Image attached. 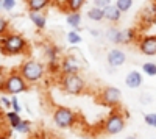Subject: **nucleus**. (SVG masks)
Instances as JSON below:
<instances>
[{
    "label": "nucleus",
    "mask_w": 156,
    "mask_h": 139,
    "mask_svg": "<svg viewBox=\"0 0 156 139\" xmlns=\"http://www.w3.org/2000/svg\"><path fill=\"white\" fill-rule=\"evenodd\" d=\"M28 47L27 39L17 33H8L0 37V52L6 56H14L23 53Z\"/></svg>",
    "instance_id": "1"
},
{
    "label": "nucleus",
    "mask_w": 156,
    "mask_h": 139,
    "mask_svg": "<svg viewBox=\"0 0 156 139\" xmlns=\"http://www.w3.org/2000/svg\"><path fill=\"white\" fill-rule=\"evenodd\" d=\"M19 72L22 73V77L27 80V83L31 84V83H37L39 80L44 78V75H45V66L42 64L41 61L28 59V61L22 62V66L19 67Z\"/></svg>",
    "instance_id": "2"
},
{
    "label": "nucleus",
    "mask_w": 156,
    "mask_h": 139,
    "mask_svg": "<svg viewBox=\"0 0 156 139\" xmlns=\"http://www.w3.org/2000/svg\"><path fill=\"white\" fill-rule=\"evenodd\" d=\"M61 86H62V89H64L66 94L80 95L84 91L86 83H84V78L80 73H70V75H62Z\"/></svg>",
    "instance_id": "3"
},
{
    "label": "nucleus",
    "mask_w": 156,
    "mask_h": 139,
    "mask_svg": "<svg viewBox=\"0 0 156 139\" xmlns=\"http://www.w3.org/2000/svg\"><path fill=\"white\" fill-rule=\"evenodd\" d=\"M28 89V83L22 77L20 72H11L6 77L5 83V92L9 95H17L20 92H25Z\"/></svg>",
    "instance_id": "4"
},
{
    "label": "nucleus",
    "mask_w": 156,
    "mask_h": 139,
    "mask_svg": "<svg viewBox=\"0 0 156 139\" xmlns=\"http://www.w3.org/2000/svg\"><path fill=\"white\" fill-rule=\"evenodd\" d=\"M76 122V114L67 106H58L53 111V123L58 128H70Z\"/></svg>",
    "instance_id": "5"
},
{
    "label": "nucleus",
    "mask_w": 156,
    "mask_h": 139,
    "mask_svg": "<svg viewBox=\"0 0 156 139\" xmlns=\"http://www.w3.org/2000/svg\"><path fill=\"white\" fill-rule=\"evenodd\" d=\"M103 130H105L106 134H111V136L120 134L125 130V119H123V116L120 114L119 111H112L111 114L108 116V119L105 120Z\"/></svg>",
    "instance_id": "6"
},
{
    "label": "nucleus",
    "mask_w": 156,
    "mask_h": 139,
    "mask_svg": "<svg viewBox=\"0 0 156 139\" xmlns=\"http://www.w3.org/2000/svg\"><path fill=\"white\" fill-rule=\"evenodd\" d=\"M100 98H101V103L103 105L112 108L115 105H119L120 98H122V92H120L119 87H115V86H106L105 89L101 91Z\"/></svg>",
    "instance_id": "7"
},
{
    "label": "nucleus",
    "mask_w": 156,
    "mask_h": 139,
    "mask_svg": "<svg viewBox=\"0 0 156 139\" xmlns=\"http://www.w3.org/2000/svg\"><path fill=\"white\" fill-rule=\"evenodd\" d=\"M137 47L142 55L154 56L156 55V34H145V36L139 37Z\"/></svg>",
    "instance_id": "8"
},
{
    "label": "nucleus",
    "mask_w": 156,
    "mask_h": 139,
    "mask_svg": "<svg viewBox=\"0 0 156 139\" xmlns=\"http://www.w3.org/2000/svg\"><path fill=\"white\" fill-rule=\"evenodd\" d=\"M80 62L73 55H67L64 56L59 62V72L62 75H70V73H80Z\"/></svg>",
    "instance_id": "9"
},
{
    "label": "nucleus",
    "mask_w": 156,
    "mask_h": 139,
    "mask_svg": "<svg viewBox=\"0 0 156 139\" xmlns=\"http://www.w3.org/2000/svg\"><path fill=\"white\" fill-rule=\"evenodd\" d=\"M125 61H126V55L120 48H111L106 53V62L109 67H120L125 64Z\"/></svg>",
    "instance_id": "10"
},
{
    "label": "nucleus",
    "mask_w": 156,
    "mask_h": 139,
    "mask_svg": "<svg viewBox=\"0 0 156 139\" xmlns=\"http://www.w3.org/2000/svg\"><path fill=\"white\" fill-rule=\"evenodd\" d=\"M140 22L144 25H151L156 22V0L147 3L140 11Z\"/></svg>",
    "instance_id": "11"
},
{
    "label": "nucleus",
    "mask_w": 156,
    "mask_h": 139,
    "mask_svg": "<svg viewBox=\"0 0 156 139\" xmlns=\"http://www.w3.org/2000/svg\"><path fill=\"white\" fill-rule=\"evenodd\" d=\"M45 58H47V62H48V66L50 67H58L59 69V55H61V52H59V48L58 47H55V45H50V47H47L45 48Z\"/></svg>",
    "instance_id": "12"
},
{
    "label": "nucleus",
    "mask_w": 156,
    "mask_h": 139,
    "mask_svg": "<svg viewBox=\"0 0 156 139\" xmlns=\"http://www.w3.org/2000/svg\"><path fill=\"white\" fill-rule=\"evenodd\" d=\"M144 83V78H142V73L137 72V70H131L126 73L125 77V84L129 87V89H137V87L142 86Z\"/></svg>",
    "instance_id": "13"
},
{
    "label": "nucleus",
    "mask_w": 156,
    "mask_h": 139,
    "mask_svg": "<svg viewBox=\"0 0 156 139\" xmlns=\"http://www.w3.org/2000/svg\"><path fill=\"white\" fill-rule=\"evenodd\" d=\"M28 17L33 22V25L37 30H44L47 25V17L44 16L42 11H28Z\"/></svg>",
    "instance_id": "14"
},
{
    "label": "nucleus",
    "mask_w": 156,
    "mask_h": 139,
    "mask_svg": "<svg viewBox=\"0 0 156 139\" xmlns=\"http://www.w3.org/2000/svg\"><path fill=\"white\" fill-rule=\"evenodd\" d=\"M103 12H105V20H108L111 23H117L120 20V17H122V11L117 8L115 5L106 6L105 9H103Z\"/></svg>",
    "instance_id": "15"
},
{
    "label": "nucleus",
    "mask_w": 156,
    "mask_h": 139,
    "mask_svg": "<svg viewBox=\"0 0 156 139\" xmlns=\"http://www.w3.org/2000/svg\"><path fill=\"white\" fill-rule=\"evenodd\" d=\"M106 39L112 44H125V37H123V30H119L115 27H111L106 30Z\"/></svg>",
    "instance_id": "16"
},
{
    "label": "nucleus",
    "mask_w": 156,
    "mask_h": 139,
    "mask_svg": "<svg viewBox=\"0 0 156 139\" xmlns=\"http://www.w3.org/2000/svg\"><path fill=\"white\" fill-rule=\"evenodd\" d=\"M25 2L28 11H44L51 3V0H25Z\"/></svg>",
    "instance_id": "17"
},
{
    "label": "nucleus",
    "mask_w": 156,
    "mask_h": 139,
    "mask_svg": "<svg viewBox=\"0 0 156 139\" xmlns=\"http://www.w3.org/2000/svg\"><path fill=\"white\" fill-rule=\"evenodd\" d=\"M66 22L70 25V27L76 31H80V25H81V14L80 11H75V12H69L67 17H66Z\"/></svg>",
    "instance_id": "18"
},
{
    "label": "nucleus",
    "mask_w": 156,
    "mask_h": 139,
    "mask_svg": "<svg viewBox=\"0 0 156 139\" xmlns=\"http://www.w3.org/2000/svg\"><path fill=\"white\" fill-rule=\"evenodd\" d=\"M87 19L92 22H101V20H105V12L98 6H92L87 9Z\"/></svg>",
    "instance_id": "19"
},
{
    "label": "nucleus",
    "mask_w": 156,
    "mask_h": 139,
    "mask_svg": "<svg viewBox=\"0 0 156 139\" xmlns=\"http://www.w3.org/2000/svg\"><path fill=\"white\" fill-rule=\"evenodd\" d=\"M5 119H6V122H8V125H9L11 128H16L17 125L23 120V119L20 117V112H16V111H12V109L6 112Z\"/></svg>",
    "instance_id": "20"
},
{
    "label": "nucleus",
    "mask_w": 156,
    "mask_h": 139,
    "mask_svg": "<svg viewBox=\"0 0 156 139\" xmlns=\"http://www.w3.org/2000/svg\"><path fill=\"white\" fill-rule=\"evenodd\" d=\"M86 3V0H66L64 5H66V9L69 12H75V11H80Z\"/></svg>",
    "instance_id": "21"
},
{
    "label": "nucleus",
    "mask_w": 156,
    "mask_h": 139,
    "mask_svg": "<svg viewBox=\"0 0 156 139\" xmlns=\"http://www.w3.org/2000/svg\"><path fill=\"white\" fill-rule=\"evenodd\" d=\"M142 72L148 77H156V62H151V61H147L142 64Z\"/></svg>",
    "instance_id": "22"
},
{
    "label": "nucleus",
    "mask_w": 156,
    "mask_h": 139,
    "mask_svg": "<svg viewBox=\"0 0 156 139\" xmlns=\"http://www.w3.org/2000/svg\"><path fill=\"white\" fill-rule=\"evenodd\" d=\"M81 41H83V37L80 36V33L76 30H72L67 33V42L70 45H78V44H81Z\"/></svg>",
    "instance_id": "23"
},
{
    "label": "nucleus",
    "mask_w": 156,
    "mask_h": 139,
    "mask_svg": "<svg viewBox=\"0 0 156 139\" xmlns=\"http://www.w3.org/2000/svg\"><path fill=\"white\" fill-rule=\"evenodd\" d=\"M114 5L119 8L122 12H128L129 9H131V6H133V0H115Z\"/></svg>",
    "instance_id": "24"
},
{
    "label": "nucleus",
    "mask_w": 156,
    "mask_h": 139,
    "mask_svg": "<svg viewBox=\"0 0 156 139\" xmlns=\"http://www.w3.org/2000/svg\"><path fill=\"white\" fill-rule=\"evenodd\" d=\"M123 37H125V44H131L137 39V33L133 28H128V30L123 31Z\"/></svg>",
    "instance_id": "25"
},
{
    "label": "nucleus",
    "mask_w": 156,
    "mask_h": 139,
    "mask_svg": "<svg viewBox=\"0 0 156 139\" xmlns=\"http://www.w3.org/2000/svg\"><path fill=\"white\" fill-rule=\"evenodd\" d=\"M144 122L148 127H154L156 128V112H147L144 116Z\"/></svg>",
    "instance_id": "26"
},
{
    "label": "nucleus",
    "mask_w": 156,
    "mask_h": 139,
    "mask_svg": "<svg viewBox=\"0 0 156 139\" xmlns=\"http://www.w3.org/2000/svg\"><path fill=\"white\" fill-rule=\"evenodd\" d=\"M8 30H9V22H8L5 17L0 16V37L5 36V34H8Z\"/></svg>",
    "instance_id": "27"
},
{
    "label": "nucleus",
    "mask_w": 156,
    "mask_h": 139,
    "mask_svg": "<svg viewBox=\"0 0 156 139\" xmlns=\"http://www.w3.org/2000/svg\"><path fill=\"white\" fill-rule=\"evenodd\" d=\"M16 131H19V133H30V130H31V127H30V122L28 120H22L17 127L14 128Z\"/></svg>",
    "instance_id": "28"
},
{
    "label": "nucleus",
    "mask_w": 156,
    "mask_h": 139,
    "mask_svg": "<svg viewBox=\"0 0 156 139\" xmlns=\"http://www.w3.org/2000/svg\"><path fill=\"white\" fill-rule=\"evenodd\" d=\"M16 6V0H2V8L5 11H12Z\"/></svg>",
    "instance_id": "29"
},
{
    "label": "nucleus",
    "mask_w": 156,
    "mask_h": 139,
    "mask_svg": "<svg viewBox=\"0 0 156 139\" xmlns=\"http://www.w3.org/2000/svg\"><path fill=\"white\" fill-rule=\"evenodd\" d=\"M11 108H12V111H16V112L22 111V108L19 105V100H17V95H11Z\"/></svg>",
    "instance_id": "30"
},
{
    "label": "nucleus",
    "mask_w": 156,
    "mask_h": 139,
    "mask_svg": "<svg viewBox=\"0 0 156 139\" xmlns=\"http://www.w3.org/2000/svg\"><path fill=\"white\" fill-rule=\"evenodd\" d=\"M109 5H111V0H94V6H98L101 9H105Z\"/></svg>",
    "instance_id": "31"
},
{
    "label": "nucleus",
    "mask_w": 156,
    "mask_h": 139,
    "mask_svg": "<svg viewBox=\"0 0 156 139\" xmlns=\"http://www.w3.org/2000/svg\"><path fill=\"white\" fill-rule=\"evenodd\" d=\"M8 75L3 73V70H0V91H5V83H6Z\"/></svg>",
    "instance_id": "32"
},
{
    "label": "nucleus",
    "mask_w": 156,
    "mask_h": 139,
    "mask_svg": "<svg viewBox=\"0 0 156 139\" xmlns=\"http://www.w3.org/2000/svg\"><path fill=\"white\" fill-rule=\"evenodd\" d=\"M0 103H2V106H3V108H11V98H8V97L2 95V97H0Z\"/></svg>",
    "instance_id": "33"
},
{
    "label": "nucleus",
    "mask_w": 156,
    "mask_h": 139,
    "mask_svg": "<svg viewBox=\"0 0 156 139\" xmlns=\"http://www.w3.org/2000/svg\"><path fill=\"white\" fill-rule=\"evenodd\" d=\"M89 33L92 34L94 37H100V31H98V30H95V28H90V30H89Z\"/></svg>",
    "instance_id": "34"
},
{
    "label": "nucleus",
    "mask_w": 156,
    "mask_h": 139,
    "mask_svg": "<svg viewBox=\"0 0 156 139\" xmlns=\"http://www.w3.org/2000/svg\"><path fill=\"white\" fill-rule=\"evenodd\" d=\"M125 139H137V137H136V136H133V134H129V136H126Z\"/></svg>",
    "instance_id": "35"
},
{
    "label": "nucleus",
    "mask_w": 156,
    "mask_h": 139,
    "mask_svg": "<svg viewBox=\"0 0 156 139\" xmlns=\"http://www.w3.org/2000/svg\"><path fill=\"white\" fill-rule=\"evenodd\" d=\"M0 139H11L9 136H0Z\"/></svg>",
    "instance_id": "36"
},
{
    "label": "nucleus",
    "mask_w": 156,
    "mask_h": 139,
    "mask_svg": "<svg viewBox=\"0 0 156 139\" xmlns=\"http://www.w3.org/2000/svg\"><path fill=\"white\" fill-rule=\"evenodd\" d=\"M153 139H156V137H153Z\"/></svg>",
    "instance_id": "37"
},
{
    "label": "nucleus",
    "mask_w": 156,
    "mask_h": 139,
    "mask_svg": "<svg viewBox=\"0 0 156 139\" xmlns=\"http://www.w3.org/2000/svg\"><path fill=\"white\" fill-rule=\"evenodd\" d=\"M0 2H2V0H0Z\"/></svg>",
    "instance_id": "38"
}]
</instances>
